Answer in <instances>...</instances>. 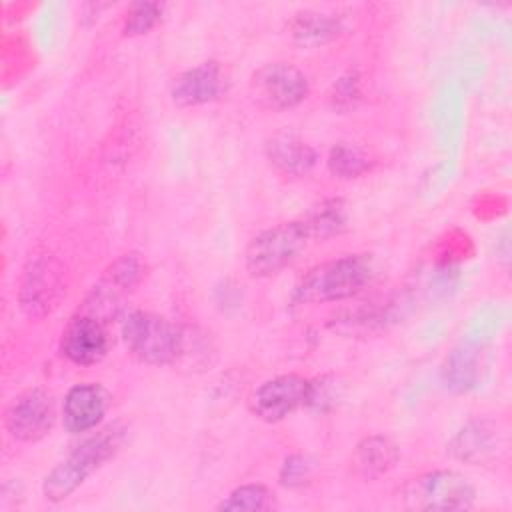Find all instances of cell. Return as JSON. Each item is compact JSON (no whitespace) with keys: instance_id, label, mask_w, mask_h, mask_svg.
Masks as SVG:
<instances>
[{"instance_id":"obj_14","label":"cell","mask_w":512,"mask_h":512,"mask_svg":"<svg viewBox=\"0 0 512 512\" xmlns=\"http://www.w3.org/2000/svg\"><path fill=\"white\" fill-rule=\"evenodd\" d=\"M266 158L274 168L290 176L308 174L318 160L316 150L294 132H276L266 142Z\"/></svg>"},{"instance_id":"obj_24","label":"cell","mask_w":512,"mask_h":512,"mask_svg":"<svg viewBox=\"0 0 512 512\" xmlns=\"http://www.w3.org/2000/svg\"><path fill=\"white\" fill-rule=\"evenodd\" d=\"M312 476V462L304 454H290L284 458L280 466L278 480L286 488H302L310 482Z\"/></svg>"},{"instance_id":"obj_4","label":"cell","mask_w":512,"mask_h":512,"mask_svg":"<svg viewBox=\"0 0 512 512\" xmlns=\"http://www.w3.org/2000/svg\"><path fill=\"white\" fill-rule=\"evenodd\" d=\"M310 236L300 220L258 232L244 250V266L254 278H268L294 264L306 250Z\"/></svg>"},{"instance_id":"obj_3","label":"cell","mask_w":512,"mask_h":512,"mask_svg":"<svg viewBox=\"0 0 512 512\" xmlns=\"http://www.w3.org/2000/svg\"><path fill=\"white\" fill-rule=\"evenodd\" d=\"M122 340L132 358L148 366L176 364L182 348V328L160 314L134 310L122 322Z\"/></svg>"},{"instance_id":"obj_1","label":"cell","mask_w":512,"mask_h":512,"mask_svg":"<svg viewBox=\"0 0 512 512\" xmlns=\"http://www.w3.org/2000/svg\"><path fill=\"white\" fill-rule=\"evenodd\" d=\"M374 278L370 254H344L312 266L294 286L300 304L340 302L362 292Z\"/></svg>"},{"instance_id":"obj_17","label":"cell","mask_w":512,"mask_h":512,"mask_svg":"<svg viewBox=\"0 0 512 512\" xmlns=\"http://www.w3.org/2000/svg\"><path fill=\"white\" fill-rule=\"evenodd\" d=\"M342 20L334 14L318 12V10H302L294 14L288 24V32L298 46L318 48L342 34Z\"/></svg>"},{"instance_id":"obj_18","label":"cell","mask_w":512,"mask_h":512,"mask_svg":"<svg viewBox=\"0 0 512 512\" xmlns=\"http://www.w3.org/2000/svg\"><path fill=\"white\" fill-rule=\"evenodd\" d=\"M482 352L472 346L454 348L444 362L442 378L446 388L452 392H470L480 384L482 378Z\"/></svg>"},{"instance_id":"obj_12","label":"cell","mask_w":512,"mask_h":512,"mask_svg":"<svg viewBox=\"0 0 512 512\" xmlns=\"http://www.w3.org/2000/svg\"><path fill=\"white\" fill-rule=\"evenodd\" d=\"M224 90V74L218 62L208 60L180 72L172 86L170 98L180 108L204 106L220 98Z\"/></svg>"},{"instance_id":"obj_7","label":"cell","mask_w":512,"mask_h":512,"mask_svg":"<svg viewBox=\"0 0 512 512\" xmlns=\"http://www.w3.org/2000/svg\"><path fill=\"white\" fill-rule=\"evenodd\" d=\"M64 296V270L58 260L48 254L30 258L24 266L18 290V304L22 312L30 318H42L56 310Z\"/></svg>"},{"instance_id":"obj_9","label":"cell","mask_w":512,"mask_h":512,"mask_svg":"<svg viewBox=\"0 0 512 512\" xmlns=\"http://www.w3.org/2000/svg\"><path fill=\"white\" fill-rule=\"evenodd\" d=\"M56 420L52 396L42 388H30L18 394L6 408V432L20 442H38L50 434Z\"/></svg>"},{"instance_id":"obj_11","label":"cell","mask_w":512,"mask_h":512,"mask_svg":"<svg viewBox=\"0 0 512 512\" xmlns=\"http://www.w3.org/2000/svg\"><path fill=\"white\" fill-rule=\"evenodd\" d=\"M60 352L76 366L98 364L108 352V334L104 322L78 312L66 324L60 340Z\"/></svg>"},{"instance_id":"obj_25","label":"cell","mask_w":512,"mask_h":512,"mask_svg":"<svg viewBox=\"0 0 512 512\" xmlns=\"http://www.w3.org/2000/svg\"><path fill=\"white\" fill-rule=\"evenodd\" d=\"M360 100V78L354 72L340 76L330 92V104L334 110H350Z\"/></svg>"},{"instance_id":"obj_15","label":"cell","mask_w":512,"mask_h":512,"mask_svg":"<svg viewBox=\"0 0 512 512\" xmlns=\"http://www.w3.org/2000/svg\"><path fill=\"white\" fill-rule=\"evenodd\" d=\"M498 448L496 426L488 420L468 422L448 444V452L466 464H484L488 462Z\"/></svg>"},{"instance_id":"obj_13","label":"cell","mask_w":512,"mask_h":512,"mask_svg":"<svg viewBox=\"0 0 512 512\" xmlns=\"http://www.w3.org/2000/svg\"><path fill=\"white\" fill-rule=\"evenodd\" d=\"M108 408L106 390L94 382L72 386L62 404V422L70 434H82L96 428Z\"/></svg>"},{"instance_id":"obj_5","label":"cell","mask_w":512,"mask_h":512,"mask_svg":"<svg viewBox=\"0 0 512 512\" xmlns=\"http://www.w3.org/2000/svg\"><path fill=\"white\" fill-rule=\"evenodd\" d=\"M476 488L456 470H432L410 478L402 488V502L408 510L456 512L472 508Z\"/></svg>"},{"instance_id":"obj_6","label":"cell","mask_w":512,"mask_h":512,"mask_svg":"<svg viewBox=\"0 0 512 512\" xmlns=\"http://www.w3.org/2000/svg\"><path fill=\"white\" fill-rule=\"evenodd\" d=\"M144 270L146 266L138 254H124L116 258L92 286L80 312L104 324L110 322L120 314L126 298L142 282Z\"/></svg>"},{"instance_id":"obj_22","label":"cell","mask_w":512,"mask_h":512,"mask_svg":"<svg viewBox=\"0 0 512 512\" xmlns=\"http://www.w3.org/2000/svg\"><path fill=\"white\" fill-rule=\"evenodd\" d=\"M162 16V6L158 2H136L130 6L122 32L126 36H142L150 32Z\"/></svg>"},{"instance_id":"obj_10","label":"cell","mask_w":512,"mask_h":512,"mask_svg":"<svg viewBox=\"0 0 512 512\" xmlns=\"http://www.w3.org/2000/svg\"><path fill=\"white\" fill-rule=\"evenodd\" d=\"M308 388L310 380L300 374H282L270 378L254 390L250 398L252 412L260 420L276 424L290 416L292 412H296L298 408L306 406Z\"/></svg>"},{"instance_id":"obj_16","label":"cell","mask_w":512,"mask_h":512,"mask_svg":"<svg viewBox=\"0 0 512 512\" xmlns=\"http://www.w3.org/2000/svg\"><path fill=\"white\" fill-rule=\"evenodd\" d=\"M400 458L398 446L382 434L362 438L352 452V470L364 480L380 478L390 472Z\"/></svg>"},{"instance_id":"obj_20","label":"cell","mask_w":512,"mask_h":512,"mask_svg":"<svg viewBox=\"0 0 512 512\" xmlns=\"http://www.w3.org/2000/svg\"><path fill=\"white\" fill-rule=\"evenodd\" d=\"M326 164H328L330 174L344 178V180L358 178L370 170V162H368L366 154L350 144H336L330 150Z\"/></svg>"},{"instance_id":"obj_2","label":"cell","mask_w":512,"mask_h":512,"mask_svg":"<svg viewBox=\"0 0 512 512\" xmlns=\"http://www.w3.org/2000/svg\"><path fill=\"white\" fill-rule=\"evenodd\" d=\"M124 442V428L118 424L102 428L98 434L80 442L58 466L50 470L44 478L42 492L50 502L66 500L74 490H78L84 480L96 472L104 462H108Z\"/></svg>"},{"instance_id":"obj_21","label":"cell","mask_w":512,"mask_h":512,"mask_svg":"<svg viewBox=\"0 0 512 512\" xmlns=\"http://www.w3.org/2000/svg\"><path fill=\"white\" fill-rule=\"evenodd\" d=\"M274 506L272 492L264 484H242L234 488L222 502L216 506L218 510H270Z\"/></svg>"},{"instance_id":"obj_8","label":"cell","mask_w":512,"mask_h":512,"mask_svg":"<svg viewBox=\"0 0 512 512\" xmlns=\"http://www.w3.org/2000/svg\"><path fill=\"white\" fill-rule=\"evenodd\" d=\"M250 92L262 108L284 112L308 98L310 82L300 68L286 62H272L254 72Z\"/></svg>"},{"instance_id":"obj_23","label":"cell","mask_w":512,"mask_h":512,"mask_svg":"<svg viewBox=\"0 0 512 512\" xmlns=\"http://www.w3.org/2000/svg\"><path fill=\"white\" fill-rule=\"evenodd\" d=\"M338 398H340V386L336 384V378L320 376V378L310 380L306 408L322 414V412L332 410L336 406Z\"/></svg>"},{"instance_id":"obj_19","label":"cell","mask_w":512,"mask_h":512,"mask_svg":"<svg viewBox=\"0 0 512 512\" xmlns=\"http://www.w3.org/2000/svg\"><path fill=\"white\" fill-rule=\"evenodd\" d=\"M310 240L312 238H332L346 230L348 224V208L342 198H326L318 204L310 206V210L300 218Z\"/></svg>"}]
</instances>
